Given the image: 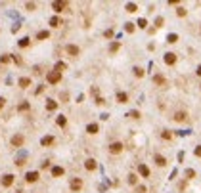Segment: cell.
Masks as SVG:
<instances>
[{"instance_id": "83f0119b", "label": "cell", "mask_w": 201, "mask_h": 193, "mask_svg": "<svg viewBox=\"0 0 201 193\" xmlns=\"http://www.w3.org/2000/svg\"><path fill=\"white\" fill-rule=\"evenodd\" d=\"M60 23H61L60 17H52V19H50V25H52V27H60Z\"/></svg>"}, {"instance_id": "52a82bcc", "label": "cell", "mask_w": 201, "mask_h": 193, "mask_svg": "<svg viewBox=\"0 0 201 193\" xmlns=\"http://www.w3.org/2000/svg\"><path fill=\"white\" fill-rule=\"evenodd\" d=\"M165 63H167V65H174V63H176V54L167 52V54H165Z\"/></svg>"}, {"instance_id": "9a60e30c", "label": "cell", "mask_w": 201, "mask_h": 193, "mask_svg": "<svg viewBox=\"0 0 201 193\" xmlns=\"http://www.w3.org/2000/svg\"><path fill=\"white\" fill-rule=\"evenodd\" d=\"M117 101H119V103H127L128 101V96L124 92H117Z\"/></svg>"}, {"instance_id": "9c48e42d", "label": "cell", "mask_w": 201, "mask_h": 193, "mask_svg": "<svg viewBox=\"0 0 201 193\" xmlns=\"http://www.w3.org/2000/svg\"><path fill=\"white\" fill-rule=\"evenodd\" d=\"M65 52H67L69 55H79V46H75V44H69V46H65Z\"/></svg>"}, {"instance_id": "8d00e7d4", "label": "cell", "mask_w": 201, "mask_h": 193, "mask_svg": "<svg viewBox=\"0 0 201 193\" xmlns=\"http://www.w3.org/2000/svg\"><path fill=\"white\" fill-rule=\"evenodd\" d=\"M104 37L105 38H111V37H113V29H107V31L104 33Z\"/></svg>"}, {"instance_id": "7c38bea8", "label": "cell", "mask_w": 201, "mask_h": 193, "mask_svg": "<svg viewBox=\"0 0 201 193\" xmlns=\"http://www.w3.org/2000/svg\"><path fill=\"white\" fill-rule=\"evenodd\" d=\"M84 168L86 170H96V161H94V159H86V163H84Z\"/></svg>"}, {"instance_id": "f35d334b", "label": "cell", "mask_w": 201, "mask_h": 193, "mask_svg": "<svg viewBox=\"0 0 201 193\" xmlns=\"http://www.w3.org/2000/svg\"><path fill=\"white\" fill-rule=\"evenodd\" d=\"M124 29H127V33H132L134 31V25L132 23H127V25H124Z\"/></svg>"}, {"instance_id": "f546056e", "label": "cell", "mask_w": 201, "mask_h": 193, "mask_svg": "<svg viewBox=\"0 0 201 193\" xmlns=\"http://www.w3.org/2000/svg\"><path fill=\"white\" fill-rule=\"evenodd\" d=\"M134 75H136V77H144V69H142V67H134Z\"/></svg>"}, {"instance_id": "bcb514c9", "label": "cell", "mask_w": 201, "mask_h": 193, "mask_svg": "<svg viewBox=\"0 0 201 193\" xmlns=\"http://www.w3.org/2000/svg\"><path fill=\"white\" fill-rule=\"evenodd\" d=\"M4 105H6V100H4V98H0V109H2Z\"/></svg>"}, {"instance_id": "3957f363", "label": "cell", "mask_w": 201, "mask_h": 193, "mask_svg": "<svg viewBox=\"0 0 201 193\" xmlns=\"http://www.w3.org/2000/svg\"><path fill=\"white\" fill-rule=\"evenodd\" d=\"M23 143H25V136H21V134H15L14 138H12V145L14 147H21Z\"/></svg>"}, {"instance_id": "4fadbf2b", "label": "cell", "mask_w": 201, "mask_h": 193, "mask_svg": "<svg viewBox=\"0 0 201 193\" xmlns=\"http://www.w3.org/2000/svg\"><path fill=\"white\" fill-rule=\"evenodd\" d=\"M63 172H65V170L61 168V166H54V168H52V176H54V178H58V176H63Z\"/></svg>"}, {"instance_id": "f1b7e54d", "label": "cell", "mask_w": 201, "mask_h": 193, "mask_svg": "<svg viewBox=\"0 0 201 193\" xmlns=\"http://www.w3.org/2000/svg\"><path fill=\"white\" fill-rule=\"evenodd\" d=\"M29 107H31V105H29L27 101H23V103H19L17 109H19V111H29Z\"/></svg>"}, {"instance_id": "836d02e7", "label": "cell", "mask_w": 201, "mask_h": 193, "mask_svg": "<svg viewBox=\"0 0 201 193\" xmlns=\"http://www.w3.org/2000/svg\"><path fill=\"white\" fill-rule=\"evenodd\" d=\"M117 50H119V42H113V44L109 46V52H113V54H115Z\"/></svg>"}, {"instance_id": "2e32d148", "label": "cell", "mask_w": 201, "mask_h": 193, "mask_svg": "<svg viewBox=\"0 0 201 193\" xmlns=\"http://www.w3.org/2000/svg\"><path fill=\"white\" fill-rule=\"evenodd\" d=\"M98 130H100L98 124H88V126H86V132L88 134H98Z\"/></svg>"}, {"instance_id": "e0dca14e", "label": "cell", "mask_w": 201, "mask_h": 193, "mask_svg": "<svg viewBox=\"0 0 201 193\" xmlns=\"http://www.w3.org/2000/svg\"><path fill=\"white\" fill-rule=\"evenodd\" d=\"M153 82H155V84H159V86H165V84H167V80H165V78L161 77V75H155V77H153Z\"/></svg>"}, {"instance_id": "74e56055", "label": "cell", "mask_w": 201, "mask_h": 193, "mask_svg": "<svg viewBox=\"0 0 201 193\" xmlns=\"http://www.w3.org/2000/svg\"><path fill=\"white\" fill-rule=\"evenodd\" d=\"M128 117H132V119H140V113H138V111H130Z\"/></svg>"}, {"instance_id": "7dc6e473", "label": "cell", "mask_w": 201, "mask_h": 193, "mask_svg": "<svg viewBox=\"0 0 201 193\" xmlns=\"http://www.w3.org/2000/svg\"><path fill=\"white\" fill-rule=\"evenodd\" d=\"M195 73H197V75H199V77H201V65H199V67H197V71H195Z\"/></svg>"}, {"instance_id": "d4e9b609", "label": "cell", "mask_w": 201, "mask_h": 193, "mask_svg": "<svg viewBox=\"0 0 201 193\" xmlns=\"http://www.w3.org/2000/svg\"><path fill=\"white\" fill-rule=\"evenodd\" d=\"M48 37H50V33H48V31H40V33L37 35L38 40H42V38H48Z\"/></svg>"}, {"instance_id": "7bdbcfd3", "label": "cell", "mask_w": 201, "mask_h": 193, "mask_svg": "<svg viewBox=\"0 0 201 193\" xmlns=\"http://www.w3.org/2000/svg\"><path fill=\"white\" fill-rule=\"evenodd\" d=\"M104 103H105L104 98H96V105H104Z\"/></svg>"}, {"instance_id": "5bb4252c", "label": "cell", "mask_w": 201, "mask_h": 193, "mask_svg": "<svg viewBox=\"0 0 201 193\" xmlns=\"http://www.w3.org/2000/svg\"><path fill=\"white\" fill-rule=\"evenodd\" d=\"M138 172H140L144 178H147V176H150V168H147L146 165H140V166H138Z\"/></svg>"}, {"instance_id": "7402d4cb", "label": "cell", "mask_w": 201, "mask_h": 193, "mask_svg": "<svg viewBox=\"0 0 201 193\" xmlns=\"http://www.w3.org/2000/svg\"><path fill=\"white\" fill-rule=\"evenodd\" d=\"M167 42H170V44H174V42H178V35H174V33H170L169 37H167Z\"/></svg>"}, {"instance_id": "5b68a950", "label": "cell", "mask_w": 201, "mask_h": 193, "mask_svg": "<svg viewBox=\"0 0 201 193\" xmlns=\"http://www.w3.org/2000/svg\"><path fill=\"white\" fill-rule=\"evenodd\" d=\"M0 184L4 185V187H10V185L14 184V174H4L2 180H0Z\"/></svg>"}, {"instance_id": "d6986e66", "label": "cell", "mask_w": 201, "mask_h": 193, "mask_svg": "<svg viewBox=\"0 0 201 193\" xmlns=\"http://www.w3.org/2000/svg\"><path fill=\"white\" fill-rule=\"evenodd\" d=\"M155 163L159 166H165V165H167V159H165L163 155H155Z\"/></svg>"}, {"instance_id": "603a6c76", "label": "cell", "mask_w": 201, "mask_h": 193, "mask_svg": "<svg viewBox=\"0 0 201 193\" xmlns=\"http://www.w3.org/2000/svg\"><path fill=\"white\" fill-rule=\"evenodd\" d=\"M10 61H12V55H10V54H4V55H2V57H0V63H10Z\"/></svg>"}, {"instance_id": "ee69618b", "label": "cell", "mask_w": 201, "mask_h": 193, "mask_svg": "<svg viewBox=\"0 0 201 193\" xmlns=\"http://www.w3.org/2000/svg\"><path fill=\"white\" fill-rule=\"evenodd\" d=\"M138 193H146V187H144V185H138Z\"/></svg>"}, {"instance_id": "8fae6325", "label": "cell", "mask_w": 201, "mask_h": 193, "mask_svg": "<svg viewBox=\"0 0 201 193\" xmlns=\"http://www.w3.org/2000/svg\"><path fill=\"white\" fill-rule=\"evenodd\" d=\"M54 142H56V138H54V136H44V138L40 140V143H42V145H44V147L52 145V143H54Z\"/></svg>"}, {"instance_id": "1f68e13d", "label": "cell", "mask_w": 201, "mask_h": 193, "mask_svg": "<svg viewBox=\"0 0 201 193\" xmlns=\"http://www.w3.org/2000/svg\"><path fill=\"white\" fill-rule=\"evenodd\" d=\"M136 182H138V178H136V174H130V176H128V184H136Z\"/></svg>"}, {"instance_id": "4dcf8cb0", "label": "cell", "mask_w": 201, "mask_h": 193, "mask_svg": "<svg viewBox=\"0 0 201 193\" xmlns=\"http://www.w3.org/2000/svg\"><path fill=\"white\" fill-rule=\"evenodd\" d=\"M146 25H147V21H146L144 17H140V19H138V27H140V29H146Z\"/></svg>"}, {"instance_id": "cb8c5ba5", "label": "cell", "mask_w": 201, "mask_h": 193, "mask_svg": "<svg viewBox=\"0 0 201 193\" xmlns=\"http://www.w3.org/2000/svg\"><path fill=\"white\" fill-rule=\"evenodd\" d=\"M29 44H31V40H29L27 37H25V38H21V40H19V46H21V48H27Z\"/></svg>"}, {"instance_id": "6da1fadb", "label": "cell", "mask_w": 201, "mask_h": 193, "mask_svg": "<svg viewBox=\"0 0 201 193\" xmlns=\"http://www.w3.org/2000/svg\"><path fill=\"white\" fill-rule=\"evenodd\" d=\"M46 80L50 84H58L61 80V73H58V71H50V73L46 75Z\"/></svg>"}, {"instance_id": "484cf974", "label": "cell", "mask_w": 201, "mask_h": 193, "mask_svg": "<svg viewBox=\"0 0 201 193\" xmlns=\"http://www.w3.org/2000/svg\"><path fill=\"white\" fill-rule=\"evenodd\" d=\"M65 124H67V119H65L63 115H60L58 117V126H65Z\"/></svg>"}, {"instance_id": "8992f818", "label": "cell", "mask_w": 201, "mask_h": 193, "mask_svg": "<svg viewBox=\"0 0 201 193\" xmlns=\"http://www.w3.org/2000/svg\"><path fill=\"white\" fill-rule=\"evenodd\" d=\"M123 151V143L121 142H113L109 145V153H113V155H117V153H121Z\"/></svg>"}, {"instance_id": "e575fe53", "label": "cell", "mask_w": 201, "mask_h": 193, "mask_svg": "<svg viewBox=\"0 0 201 193\" xmlns=\"http://www.w3.org/2000/svg\"><path fill=\"white\" fill-rule=\"evenodd\" d=\"M176 14H178V17H184V15H186V8H178Z\"/></svg>"}, {"instance_id": "b9f144b4", "label": "cell", "mask_w": 201, "mask_h": 193, "mask_svg": "<svg viewBox=\"0 0 201 193\" xmlns=\"http://www.w3.org/2000/svg\"><path fill=\"white\" fill-rule=\"evenodd\" d=\"M155 25H157V27H163V17H157L155 19Z\"/></svg>"}, {"instance_id": "ffe728a7", "label": "cell", "mask_w": 201, "mask_h": 193, "mask_svg": "<svg viewBox=\"0 0 201 193\" xmlns=\"http://www.w3.org/2000/svg\"><path fill=\"white\" fill-rule=\"evenodd\" d=\"M56 107H58V101H54V100H48V103H46V109H48V111H54Z\"/></svg>"}, {"instance_id": "ba28073f", "label": "cell", "mask_w": 201, "mask_h": 193, "mask_svg": "<svg viewBox=\"0 0 201 193\" xmlns=\"http://www.w3.org/2000/svg\"><path fill=\"white\" fill-rule=\"evenodd\" d=\"M186 117H188V113H186V111H176L172 119L176 120V122H184V120H186Z\"/></svg>"}, {"instance_id": "4316f807", "label": "cell", "mask_w": 201, "mask_h": 193, "mask_svg": "<svg viewBox=\"0 0 201 193\" xmlns=\"http://www.w3.org/2000/svg\"><path fill=\"white\" fill-rule=\"evenodd\" d=\"M161 138H163V140H172V134H170L169 130H163V134H161Z\"/></svg>"}, {"instance_id": "277c9868", "label": "cell", "mask_w": 201, "mask_h": 193, "mask_svg": "<svg viewBox=\"0 0 201 193\" xmlns=\"http://www.w3.org/2000/svg\"><path fill=\"white\" fill-rule=\"evenodd\" d=\"M71 189H73V191H81L82 189V180L81 178H71Z\"/></svg>"}, {"instance_id": "30bf717a", "label": "cell", "mask_w": 201, "mask_h": 193, "mask_svg": "<svg viewBox=\"0 0 201 193\" xmlns=\"http://www.w3.org/2000/svg\"><path fill=\"white\" fill-rule=\"evenodd\" d=\"M38 176H40L38 172H27V176H25V180H27L29 184H33V182H37V180H38Z\"/></svg>"}, {"instance_id": "d590c367", "label": "cell", "mask_w": 201, "mask_h": 193, "mask_svg": "<svg viewBox=\"0 0 201 193\" xmlns=\"http://www.w3.org/2000/svg\"><path fill=\"white\" fill-rule=\"evenodd\" d=\"M25 8L33 12V10H37V4H33V2H27V4H25Z\"/></svg>"}, {"instance_id": "d6a6232c", "label": "cell", "mask_w": 201, "mask_h": 193, "mask_svg": "<svg viewBox=\"0 0 201 193\" xmlns=\"http://www.w3.org/2000/svg\"><path fill=\"white\" fill-rule=\"evenodd\" d=\"M127 12H130V14H132V12H136V4H132V2H130V4H127Z\"/></svg>"}, {"instance_id": "7a4b0ae2", "label": "cell", "mask_w": 201, "mask_h": 193, "mask_svg": "<svg viewBox=\"0 0 201 193\" xmlns=\"http://www.w3.org/2000/svg\"><path fill=\"white\" fill-rule=\"evenodd\" d=\"M52 8H54V12H63L65 8H67V2H63V0H56V2H52Z\"/></svg>"}, {"instance_id": "44dd1931", "label": "cell", "mask_w": 201, "mask_h": 193, "mask_svg": "<svg viewBox=\"0 0 201 193\" xmlns=\"http://www.w3.org/2000/svg\"><path fill=\"white\" fill-rule=\"evenodd\" d=\"M67 69V65L63 63V61H60V63H56V69L54 71H58V73H61V71H65Z\"/></svg>"}, {"instance_id": "60d3db41", "label": "cell", "mask_w": 201, "mask_h": 193, "mask_svg": "<svg viewBox=\"0 0 201 193\" xmlns=\"http://www.w3.org/2000/svg\"><path fill=\"white\" fill-rule=\"evenodd\" d=\"M186 176H188V178H193V176H195V172L190 168V170H186Z\"/></svg>"}, {"instance_id": "ac0fdd59", "label": "cell", "mask_w": 201, "mask_h": 193, "mask_svg": "<svg viewBox=\"0 0 201 193\" xmlns=\"http://www.w3.org/2000/svg\"><path fill=\"white\" fill-rule=\"evenodd\" d=\"M29 84H31V78H27V77H21V78H19V86H21V88H27Z\"/></svg>"}, {"instance_id": "f6af8a7d", "label": "cell", "mask_w": 201, "mask_h": 193, "mask_svg": "<svg viewBox=\"0 0 201 193\" xmlns=\"http://www.w3.org/2000/svg\"><path fill=\"white\" fill-rule=\"evenodd\" d=\"M15 165H17V166H23V165H25V161H23V159H17V163H15Z\"/></svg>"}, {"instance_id": "ab89813d", "label": "cell", "mask_w": 201, "mask_h": 193, "mask_svg": "<svg viewBox=\"0 0 201 193\" xmlns=\"http://www.w3.org/2000/svg\"><path fill=\"white\" fill-rule=\"evenodd\" d=\"M193 153H195V157H201V145H197L195 149H193Z\"/></svg>"}]
</instances>
